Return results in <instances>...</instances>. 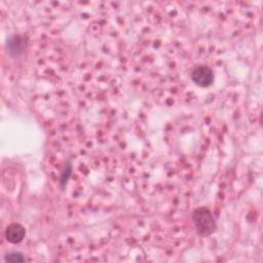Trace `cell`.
I'll return each mask as SVG.
<instances>
[{
  "label": "cell",
  "mask_w": 263,
  "mask_h": 263,
  "mask_svg": "<svg viewBox=\"0 0 263 263\" xmlns=\"http://www.w3.org/2000/svg\"><path fill=\"white\" fill-rule=\"evenodd\" d=\"M192 79L200 87L206 89L214 82V72L209 66L200 65L197 66L192 72Z\"/></svg>",
  "instance_id": "7a4b0ae2"
},
{
  "label": "cell",
  "mask_w": 263,
  "mask_h": 263,
  "mask_svg": "<svg viewBox=\"0 0 263 263\" xmlns=\"http://www.w3.org/2000/svg\"><path fill=\"white\" fill-rule=\"evenodd\" d=\"M25 41L21 36H12L9 40H8V49L9 52L11 54V56L13 57H18L20 56L24 50H25Z\"/></svg>",
  "instance_id": "277c9868"
},
{
  "label": "cell",
  "mask_w": 263,
  "mask_h": 263,
  "mask_svg": "<svg viewBox=\"0 0 263 263\" xmlns=\"http://www.w3.org/2000/svg\"><path fill=\"white\" fill-rule=\"evenodd\" d=\"M71 174H72V164L70 162H68L65 165L64 171L61 174V177H60V184L62 187L66 186V184L68 183V180L71 177Z\"/></svg>",
  "instance_id": "8992f818"
},
{
  "label": "cell",
  "mask_w": 263,
  "mask_h": 263,
  "mask_svg": "<svg viewBox=\"0 0 263 263\" xmlns=\"http://www.w3.org/2000/svg\"><path fill=\"white\" fill-rule=\"evenodd\" d=\"M5 260L6 262H10V263H22L26 260L25 256L23 253L21 252H10L5 256Z\"/></svg>",
  "instance_id": "5b68a950"
},
{
  "label": "cell",
  "mask_w": 263,
  "mask_h": 263,
  "mask_svg": "<svg viewBox=\"0 0 263 263\" xmlns=\"http://www.w3.org/2000/svg\"><path fill=\"white\" fill-rule=\"evenodd\" d=\"M193 222L196 232L202 237L210 236L217 230L216 220L210 209L206 207L197 208L193 212Z\"/></svg>",
  "instance_id": "6da1fadb"
},
{
  "label": "cell",
  "mask_w": 263,
  "mask_h": 263,
  "mask_svg": "<svg viewBox=\"0 0 263 263\" xmlns=\"http://www.w3.org/2000/svg\"><path fill=\"white\" fill-rule=\"evenodd\" d=\"M5 235L9 243L17 245L24 241L26 236V229L20 223H12L7 227Z\"/></svg>",
  "instance_id": "3957f363"
}]
</instances>
